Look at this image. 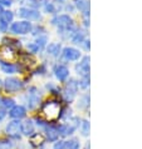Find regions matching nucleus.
Returning <instances> with one entry per match:
<instances>
[{
    "instance_id": "c9c22d12",
    "label": "nucleus",
    "mask_w": 142,
    "mask_h": 149,
    "mask_svg": "<svg viewBox=\"0 0 142 149\" xmlns=\"http://www.w3.org/2000/svg\"><path fill=\"white\" fill-rule=\"evenodd\" d=\"M3 13H4V8H3L1 5H0V15H1Z\"/></svg>"
},
{
    "instance_id": "412c9836",
    "label": "nucleus",
    "mask_w": 142,
    "mask_h": 149,
    "mask_svg": "<svg viewBox=\"0 0 142 149\" xmlns=\"http://www.w3.org/2000/svg\"><path fill=\"white\" fill-rule=\"evenodd\" d=\"M65 149H81V142L78 138H70L65 140Z\"/></svg>"
},
{
    "instance_id": "a211bd4d",
    "label": "nucleus",
    "mask_w": 142,
    "mask_h": 149,
    "mask_svg": "<svg viewBox=\"0 0 142 149\" xmlns=\"http://www.w3.org/2000/svg\"><path fill=\"white\" fill-rule=\"evenodd\" d=\"M89 107V95L88 94H83L79 97L78 102H77V108L81 110H86Z\"/></svg>"
},
{
    "instance_id": "4468645a",
    "label": "nucleus",
    "mask_w": 142,
    "mask_h": 149,
    "mask_svg": "<svg viewBox=\"0 0 142 149\" xmlns=\"http://www.w3.org/2000/svg\"><path fill=\"white\" fill-rule=\"evenodd\" d=\"M54 74H56L57 79L60 81H64L69 77V69L63 64H58L54 67Z\"/></svg>"
},
{
    "instance_id": "5701e85b",
    "label": "nucleus",
    "mask_w": 142,
    "mask_h": 149,
    "mask_svg": "<svg viewBox=\"0 0 142 149\" xmlns=\"http://www.w3.org/2000/svg\"><path fill=\"white\" fill-rule=\"evenodd\" d=\"M72 41L74 44H83V41H84V34H83L82 31H74L72 34Z\"/></svg>"
},
{
    "instance_id": "473e14b6",
    "label": "nucleus",
    "mask_w": 142,
    "mask_h": 149,
    "mask_svg": "<svg viewBox=\"0 0 142 149\" xmlns=\"http://www.w3.org/2000/svg\"><path fill=\"white\" fill-rule=\"evenodd\" d=\"M11 4H13V1L11 0H0V5H5V6H10Z\"/></svg>"
},
{
    "instance_id": "c85d7f7f",
    "label": "nucleus",
    "mask_w": 142,
    "mask_h": 149,
    "mask_svg": "<svg viewBox=\"0 0 142 149\" xmlns=\"http://www.w3.org/2000/svg\"><path fill=\"white\" fill-rule=\"evenodd\" d=\"M53 149H65V140L58 139L57 142L53 143Z\"/></svg>"
},
{
    "instance_id": "9b49d317",
    "label": "nucleus",
    "mask_w": 142,
    "mask_h": 149,
    "mask_svg": "<svg viewBox=\"0 0 142 149\" xmlns=\"http://www.w3.org/2000/svg\"><path fill=\"white\" fill-rule=\"evenodd\" d=\"M63 58L65 60H69V61H74V60H78L81 58V52L76 48H70V47H67L63 49Z\"/></svg>"
},
{
    "instance_id": "1a4fd4ad",
    "label": "nucleus",
    "mask_w": 142,
    "mask_h": 149,
    "mask_svg": "<svg viewBox=\"0 0 142 149\" xmlns=\"http://www.w3.org/2000/svg\"><path fill=\"white\" fill-rule=\"evenodd\" d=\"M19 16L27 19V22L30 20H40V13L37 9H29V8H20L19 9Z\"/></svg>"
},
{
    "instance_id": "7c9ffc66",
    "label": "nucleus",
    "mask_w": 142,
    "mask_h": 149,
    "mask_svg": "<svg viewBox=\"0 0 142 149\" xmlns=\"http://www.w3.org/2000/svg\"><path fill=\"white\" fill-rule=\"evenodd\" d=\"M0 149H13V143L10 140H0Z\"/></svg>"
},
{
    "instance_id": "0eeeda50",
    "label": "nucleus",
    "mask_w": 142,
    "mask_h": 149,
    "mask_svg": "<svg viewBox=\"0 0 142 149\" xmlns=\"http://www.w3.org/2000/svg\"><path fill=\"white\" fill-rule=\"evenodd\" d=\"M43 130H44V135H45V138H47L48 142L54 143L59 139V132L57 129V125H54V124L47 123V125L43 128Z\"/></svg>"
},
{
    "instance_id": "6e6552de",
    "label": "nucleus",
    "mask_w": 142,
    "mask_h": 149,
    "mask_svg": "<svg viewBox=\"0 0 142 149\" xmlns=\"http://www.w3.org/2000/svg\"><path fill=\"white\" fill-rule=\"evenodd\" d=\"M28 108L29 109H34L39 105V102H40V97L38 94V89L35 86H32L29 88L28 90Z\"/></svg>"
},
{
    "instance_id": "dca6fc26",
    "label": "nucleus",
    "mask_w": 142,
    "mask_h": 149,
    "mask_svg": "<svg viewBox=\"0 0 142 149\" xmlns=\"http://www.w3.org/2000/svg\"><path fill=\"white\" fill-rule=\"evenodd\" d=\"M0 59H1V61L10 63V61L14 59V53H13V50H11V48L4 45V47L0 49Z\"/></svg>"
},
{
    "instance_id": "4c0bfd02",
    "label": "nucleus",
    "mask_w": 142,
    "mask_h": 149,
    "mask_svg": "<svg viewBox=\"0 0 142 149\" xmlns=\"http://www.w3.org/2000/svg\"><path fill=\"white\" fill-rule=\"evenodd\" d=\"M11 1H18V0H11Z\"/></svg>"
},
{
    "instance_id": "393cba45",
    "label": "nucleus",
    "mask_w": 142,
    "mask_h": 149,
    "mask_svg": "<svg viewBox=\"0 0 142 149\" xmlns=\"http://www.w3.org/2000/svg\"><path fill=\"white\" fill-rule=\"evenodd\" d=\"M15 105V102H14V99H10V98H4L3 100H1V107L4 109H11Z\"/></svg>"
},
{
    "instance_id": "39448f33",
    "label": "nucleus",
    "mask_w": 142,
    "mask_h": 149,
    "mask_svg": "<svg viewBox=\"0 0 142 149\" xmlns=\"http://www.w3.org/2000/svg\"><path fill=\"white\" fill-rule=\"evenodd\" d=\"M5 133L14 139H20V134H22V123L20 120H11L6 124L5 127Z\"/></svg>"
},
{
    "instance_id": "a878e982",
    "label": "nucleus",
    "mask_w": 142,
    "mask_h": 149,
    "mask_svg": "<svg viewBox=\"0 0 142 149\" xmlns=\"http://www.w3.org/2000/svg\"><path fill=\"white\" fill-rule=\"evenodd\" d=\"M89 86V77H86V78H81V80L78 81V88H82V89H87Z\"/></svg>"
},
{
    "instance_id": "6ab92c4d",
    "label": "nucleus",
    "mask_w": 142,
    "mask_h": 149,
    "mask_svg": "<svg viewBox=\"0 0 142 149\" xmlns=\"http://www.w3.org/2000/svg\"><path fill=\"white\" fill-rule=\"evenodd\" d=\"M79 132H81V135L82 136H88L89 135V132H91V124L87 119H83L81 120V124H79Z\"/></svg>"
},
{
    "instance_id": "423d86ee",
    "label": "nucleus",
    "mask_w": 142,
    "mask_h": 149,
    "mask_svg": "<svg viewBox=\"0 0 142 149\" xmlns=\"http://www.w3.org/2000/svg\"><path fill=\"white\" fill-rule=\"evenodd\" d=\"M23 86H24V83L22 80L16 79V78H8V79L4 81V88L9 93L19 92V90L23 89Z\"/></svg>"
},
{
    "instance_id": "7ed1b4c3",
    "label": "nucleus",
    "mask_w": 142,
    "mask_h": 149,
    "mask_svg": "<svg viewBox=\"0 0 142 149\" xmlns=\"http://www.w3.org/2000/svg\"><path fill=\"white\" fill-rule=\"evenodd\" d=\"M41 111L44 113V115L47 117L49 120H54V119L59 118V113H60V107L57 102H47L45 104L41 107Z\"/></svg>"
},
{
    "instance_id": "f257e3e1",
    "label": "nucleus",
    "mask_w": 142,
    "mask_h": 149,
    "mask_svg": "<svg viewBox=\"0 0 142 149\" xmlns=\"http://www.w3.org/2000/svg\"><path fill=\"white\" fill-rule=\"evenodd\" d=\"M53 24H56L58 26V29L60 30V34L63 33H72V28H73V20L69 15L67 14H62V15H58L57 18L53 19Z\"/></svg>"
},
{
    "instance_id": "b1692460",
    "label": "nucleus",
    "mask_w": 142,
    "mask_h": 149,
    "mask_svg": "<svg viewBox=\"0 0 142 149\" xmlns=\"http://www.w3.org/2000/svg\"><path fill=\"white\" fill-rule=\"evenodd\" d=\"M74 4L78 8L79 10H82L83 13L84 11H88V0H74Z\"/></svg>"
},
{
    "instance_id": "cd10ccee",
    "label": "nucleus",
    "mask_w": 142,
    "mask_h": 149,
    "mask_svg": "<svg viewBox=\"0 0 142 149\" xmlns=\"http://www.w3.org/2000/svg\"><path fill=\"white\" fill-rule=\"evenodd\" d=\"M27 49L29 50V53H32V54H34V53H38L40 50V48L38 47V44H37V43H29L27 45Z\"/></svg>"
},
{
    "instance_id": "c756f323",
    "label": "nucleus",
    "mask_w": 142,
    "mask_h": 149,
    "mask_svg": "<svg viewBox=\"0 0 142 149\" xmlns=\"http://www.w3.org/2000/svg\"><path fill=\"white\" fill-rule=\"evenodd\" d=\"M44 10H45V13H48V14H54L56 13V6L53 5V3H47L44 5Z\"/></svg>"
},
{
    "instance_id": "58836bf2",
    "label": "nucleus",
    "mask_w": 142,
    "mask_h": 149,
    "mask_svg": "<svg viewBox=\"0 0 142 149\" xmlns=\"http://www.w3.org/2000/svg\"><path fill=\"white\" fill-rule=\"evenodd\" d=\"M59 1H63V0H59Z\"/></svg>"
},
{
    "instance_id": "9d476101",
    "label": "nucleus",
    "mask_w": 142,
    "mask_h": 149,
    "mask_svg": "<svg viewBox=\"0 0 142 149\" xmlns=\"http://www.w3.org/2000/svg\"><path fill=\"white\" fill-rule=\"evenodd\" d=\"M76 72L81 78L89 77V56H84L76 65Z\"/></svg>"
},
{
    "instance_id": "f3484780",
    "label": "nucleus",
    "mask_w": 142,
    "mask_h": 149,
    "mask_svg": "<svg viewBox=\"0 0 142 149\" xmlns=\"http://www.w3.org/2000/svg\"><path fill=\"white\" fill-rule=\"evenodd\" d=\"M0 69L5 74H14L18 70V67L13 63H6V61H0Z\"/></svg>"
},
{
    "instance_id": "2f4dec72",
    "label": "nucleus",
    "mask_w": 142,
    "mask_h": 149,
    "mask_svg": "<svg viewBox=\"0 0 142 149\" xmlns=\"http://www.w3.org/2000/svg\"><path fill=\"white\" fill-rule=\"evenodd\" d=\"M47 88L51 90V93H54V94H59V92H60V89L58 88V86H56L54 84H52V83L47 84Z\"/></svg>"
},
{
    "instance_id": "ddd939ff",
    "label": "nucleus",
    "mask_w": 142,
    "mask_h": 149,
    "mask_svg": "<svg viewBox=\"0 0 142 149\" xmlns=\"http://www.w3.org/2000/svg\"><path fill=\"white\" fill-rule=\"evenodd\" d=\"M57 129L59 132V136H63V138L73 135V133L76 132V128L70 123H62L59 125H57Z\"/></svg>"
},
{
    "instance_id": "bb28decb",
    "label": "nucleus",
    "mask_w": 142,
    "mask_h": 149,
    "mask_svg": "<svg viewBox=\"0 0 142 149\" xmlns=\"http://www.w3.org/2000/svg\"><path fill=\"white\" fill-rule=\"evenodd\" d=\"M23 4H25V5L29 6V9H35V8H38L40 5L39 1H37V0H24Z\"/></svg>"
},
{
    "instance_id": "2eb2a0df",
    "label": "nucleus",
    "mask_w": 142,
    "mask_h": 149,
    "mask_svg": "<svg viewBox=\"0 0 142 149\" xmlns=\"http://www.w3.org/2000/svg\"><path fill=\"white\" fill-rule=\"evenodd\" d=\"M35 132V125L33 123L32 119H27L22 123V134L27 135V136H32Z\"/></svg>"
},
{
    "instance_id": "72a5a7b5",
    "label": "nucleus",
    "mask_w": 142,
    "mask_h": 149,
    "mask_svg": "<svg viewBox=\"0 0 142 149\" xmlns=\"http://www.w3.org/2000/svg\"><path fill=\"white\" fill-rule=\"evenodd\" d=\"M6 29H8V24L0 20V31L4 33V31H6Z\"/></svg>"
},
{
    "instance_id": "e433bc0d",
    "label": "nucleus",
    "mask_w": 142,
    "mask_h": 149,
    "mask_svg": "<svg viewBox=\"0 0 142 149\" xmlns=\"http://www.w3.org/2000/svg\"><path fill=\"white\" fill-rule=\"evenodd\" d=\"M41 149H48V148H47V147H43V148H41Z\"/></svg>"
},
{
    "instance_id": "f704fd0d",
    "label": "nucleus",
    "mask_w": 142,
    "mask_h": 149,
    "mask_svg": "<svg viewBox=\"0 0 142 149\" xmlns=\"http://www.w3.org/2000/svg\"><path fill=\"white\" fill-rule=\"evenodd\" d=\"M5 110H6V109H4L3 107H0V120H3V119L5 118V115H6Z\"/></svg>"
},
{
    "instance_id": "20e7f679",
    "label": "nucleus",
    "mask_w": 142,
    "mask_h": 149,
    "mask_svg": "<svg viewBox=\"0 0 142 149\" xmlns=\"http://www.w3.org/2000/svg\"><path fill=\"white\" fill-rule=\"evenodd\" d=\"M33 30V25L32 23L27 22V20H22V22H16L13 23L10 25V31L13 34H18V35H25L29 34Z\"/></svg>"
},
{
    "instance_id": "f8f14e48",
    "label": "nucleus",
    "mask_w": 142,
    "mask_h": 149,
    "mask_svg": "<svg viewBox=\"0 0 142 149\" xmlns=\"http://www.w3.org/2000/svg\"><path fill=\"white\" fill-rule=\"evenodd\" d=\"M27 115V109L23 105H14L13 108L9 110V117L14 120H20Z\"/></svg>"
},
{
    "instance_id": "aec40b11",
    "label": "nucleus",
    "mask_w": 142,
    "mask_h": 149,
    "mask_svg": "<svg viewBox=\"0 0 142 149\" xmlns=\"http://www.w3.org/2000/svg\"><path fill=\"white\" fill-rule=\"evenodd\" d=\"M47 53L51 56H58L60 53V44L58 43H52L47 47Z\"/></svg>"
},
{
    "instance_id": "f03ea898",
    "label": "nucleus",
    "mask_w": 142,
    "mask_h": 149,
    "mask_svg": "<svg viewBox=\"0 0 142 149\" xmlns=\"http://www.w3.org/2000/svg\"><path fill=\"white\" fill-rule=\"evenodd\" d=\"M78 92V81L76 79H69L67 81V84L64 86L62 95H63V99L67 103H72L74 100Z\"/></svg>"
},
{
    "instance_id": "4be33fe9",
    "label": "nucleus",
    "mask_w": 142,
    "mask_h": 149,
    "mask_svg": "<svg viewBox=\"0 0 142 149\" xmlns=\"http://www.w3.org/2000/svg\"><path fill=\"white\" fill-rule=\"evenodd\" d=\"M13 19H14V13H13V11H10V10L4 11V13L0 15V20L4 22V23H6L8 25H9V23L13 22Z\"/></svg>"
}]
</instances>
